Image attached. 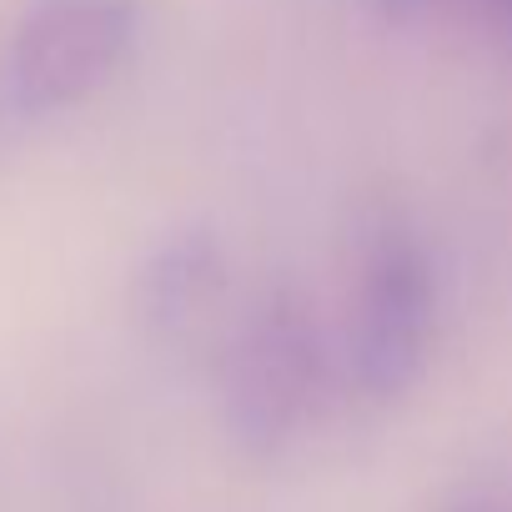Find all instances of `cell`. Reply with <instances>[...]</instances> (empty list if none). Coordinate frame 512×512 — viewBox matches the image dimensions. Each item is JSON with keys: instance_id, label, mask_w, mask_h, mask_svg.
I'll use <instances>...</instances> for the list:
<instances>
[{"instance_id": "6da1fadb", "label": "cell", "mask_w": 512, "mask_h": 512, "mask_svg": "<svg viewBox=\"0 0 512 512\" xmlns=\"http://www.w3.org/2000/svg\"><path fill=\"white\" fill-rule=\"evenodd\" d=\"M136 0H36L0 56V121L26 126L86 101L126 61Z\"/></svg>"}, {"instance_id": "7a4b0ae2", "label": "cell", "mask_w": 512, "mask_h": 512, "mask_svg": "<svg viewBox=\"0 0 512 512\" xmlns=\"http://www.w3.org/2000/svg\"><path fill=\"white\" fill-rule=\"evenodd\" d=\"M432 342V272L422 251L402 236H387L362 277L357 317H352V377L367 397H402L422 367Z\"/></svg>"}, {"instance_id": "3957f363", "label": "cell", "mask_w": 512, "mask_h": 512, "mask_svg": "<svg viewBox=\"0 0 512 512\" xmlns=\"http://www.w3.org/2000/svg\"><path fill=\"white\" fill-rule=\"evenodd\" d=\"M317 387V342L287 307L262 312L226 367V427L241 452L272 457L292 442Z\"/></svg>"}, {"instance_id": "277c9868", "label": "cell", "mask_w": 512, "mask_h": 512, "mask_svg": "<svg viewBox=\"0 0 512 512\" xmlns=\"http://www.w3.org/2000/svg\"><path fill=\"white\" fill-rule=\"evenodd\" d=\"M221 287V251L206 236H181L151 256L141 277V297L156 327H176L196 317Z\"/></svg>"}, {"instance_id": "5b68a950", "label": "cell", "mask_w": 512, "mask_h": 512, "mask_svg": "<svg viewBox=\"0 0 512 512\" xmlns=\"http://www.w3.org/2000/svg\"><path fill=\"white\" fill-rule=\"evenodd\" d=\"M447 512H507V507H492V502H457V507H447Z\"/></svg>"}, {"instance_id": "8992f818", "label": "cell", "mask_w": 512, "mask_h": 512, "mask_svg": "<svg viewBox=\"0 0 512 512\" xmlns=\"http://www.w3.org/2000/svg\"><path fill=\"white\" fill-rule=\"evenodd\" d=\"M492 6H497L502 16H512V0H492Z\"/></svg>"}]
</instances>
